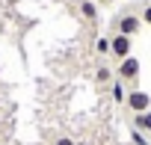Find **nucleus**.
I'll list each match as a JSON object with an SVG mask.
<instances>
[{"mask_svg":"<svg viewBox=\"0 0 151 145\" xmlns=\"http://www.w3.org/2000/svg\"><path fill=\"white\" fill-rule=\"evenodd\" d=\"M124 107H127L133 116L148 113V110H151V92H145V89H130L127 98H124Z\"/></svg>","mask_w":151,"mask_h":145,"instance_id":"obj_1","label":"nucleus"},{"mask_svg":"<svg viewBox=\"0 0 151 145\" xmlns=\"http://www.w3.org/2000/svg\"><path fill=\"white\" fill-rule=\"evenodd\" d=\"M139 30H142V18H139V15H133V12H122V15L116 18V33L133 39Z\"/></svg>","mask_w":151,"mask_h":145,"instance_id":"obj_2","label":"nucleus"},{"mask_svg":"<svg viewBox=\"0 0 151 145\" xmlns=\"http://www.w3.org/2000/svg\"><path fill=\"white\" fill-rule=\"evenodd\" d=\"M116 80H122V83H136V80H139V59H136V56H127V59L119 62Z\"/></svg>","mask_w":151,"mask_h":145,"instance_id":"obj_3","label":"nucleus"},{"mask_svg":"<svg viewBox=\"0 0 151 145\" xmlns=\"http://www.w3.org/2000/svg\"><path fill=\"white\" fill-rule=\"evenodd\" d=\"M130 47H133V39L130 36H122V33L110 36V56H116L119 62L130 56Z\"/></svg>","mask_w":151,"mask_h":145,"instance_id":"obj_4","label":"nucleus"},{"mask_svg":"<svg viewBox=\"0 0 151 145\" xmlns=\"http://www.w3.org/2000/svg\"><path fill=\"white\" fill-rule=\"evenodd\" d=\"M80 15L89 21V24H98V6L92 0H80Z\"/></svg>","mask_w":151,"mask_h":145,"instance_id":"obj_5","label":"nucleus"},{"mask_svg":"<svg viewBox=\"0 0 151 145\" xmlns=\"http://www.w3.org/2000/svg\"><path fill=\"white\" fill-rule=\"evenodd\" d=\"M113 80H116V71H113V68H107V65H98V68H95V83L107 86V83H113Z\"/></svg>","mask_w":151,"mask_h":145,"instance_id":"obj_6","label":"nucleus"},{"mask_svg":"<svg viewBox=\"0 0 151 145\" xmlns=\"http://www.w3.org/2000/svg\"><path fill=\"white\" fill-rule=\"evenodd\" d=\"M133 127H136V130H142V133H151V110H148V113L133 116Z\"/></svg>","mask_w":151,"mask_h":145,"instance_id":"obj_7","label":"nucleus"},{"mask_svg":"<svg viewBox=\"0 0 151 145\" xmlns=\"http://www.w3.org/2000/svg\"><path fill=\"white\" fill-rule=\"evenodd\" d=\"M110 92H113V101H116V104H124V98H127V92H124V83H122V80H113V86H110Z\"/></svg>","mask_w":151,"mask_h":145,"instance_id":"obj_8","label":"nucleus"},{"mask_svg":"<svg viewBox=\"0 0 151 145\" xmlns=\"http://www.w3.org/2000/svg\"><path fill=\"white\" fill-rule=\"evenodd\" d=\"M95 53L98 56H110V36H98L95 39Z\"/></svg>","mask_w":151,"mask_h":145,"instance_id":"obj_9","label":"nucleus"},{"mask_svg":"<svg viewBox=\"0 0 151 145\" xmlns=\"http://www.w3.org/2000/svg\"><path fill=\"white\" fill-rule=\"evenodd\" d=\"M130 142H133V145H151V142L145 139V133H142V130H136V127L130 130Z\"/></svg>","mask_w":151,"mask_h":145,"instance_id":"obj_10","label":"nucleus"},{"mask_svg":"<svg viewBox=\"0 0 151 145\" xmlns=\"http://www.w3.org/2000/svg\"><path fill=\"white\" fill-rule=\"evenodd\" d=\"M139 18H142V24H148V27H151V3H145V6H142V15H139Z\"/></svg>","mask_w":151,"mask_h":145,"instance_id":"obj_11","label":"nucleus"},{"mask_svg":"<svg viewBox=\"0 0 151 145\" xmlns=\"http://www.w3.org/2000/svg\"><path fill=\"white\" fill-rule=\"evenodd\" d=\"M53 145H74V139H71V136H56Z\"/></svg>","mask_w":151,"mask_h":145,"instance_id":"obj_12","label":"nucleus"},{"mask_svg":"<svg viewBox=\"0 0 151 145\" xmlns=\"http://www.w3.org/2000/svg\"><path fill=\"white\" fill-rule=\"evenodd\" d=\"M101 3H116V0H101Z\"/></svg>","mask_w":151,"mask_h":145,"instance_id":"obj_13","label":"nucleus"},{"mask_svg":"<svg viewBox=\"0 0 151 145\" xmlns=\"http://www.w3.org/2000/svg\"><path fill=\"white\" fill-rule=\"evenodd\" d=\"M74 145H89V142H74Z\"/></svg>","mask_w":151,"mask_h":145,"instance_id":"obj_14","label":"nucleus"},{"mask_svg":"<svg viewBox=\"0 0 151 145\" xmlns=\"http://www.w3.org/2000/svg\"><path fill=\"white\" fill-rule=\"evenodd\" d=\"M148 142H151V133H148Z\"/></svg>","mask_w":151,"mask_h":145,"instance_id":"obj_15","label":"nucleus"}]
</instances>
